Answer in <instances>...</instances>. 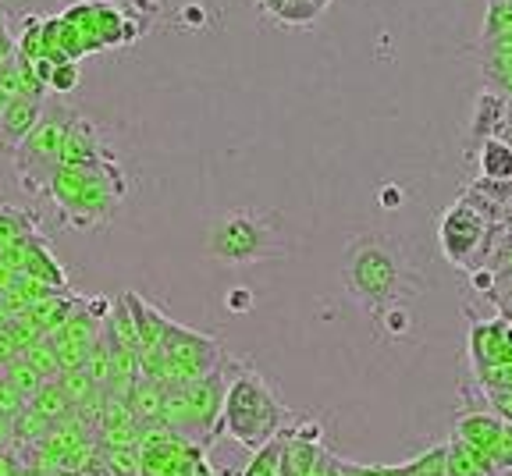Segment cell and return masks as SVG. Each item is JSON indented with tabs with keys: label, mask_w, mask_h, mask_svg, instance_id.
Instances as JSON below:
<instances>
[{
	"label": "cell",
	"mask_w": 512,
	"mask_h": 476,
	"mask_svg": "<svg viewBox=\"0 0 512 476\" xmlns=\"http://www.w3.org/2000/svg\"><path fill=\"white\" fill-rule=\"evenodd\" d=\"M100 455H104L107 476H143V466H139V448H100Z\"/></svg>",
	"instance_id": "603a6c76"
},
{
	"label": "cell",
	"mask_w": 512,
	"mask_h": 476,
	"mask_svg": "<svg viewBox=\"0 0 512 476\" xmlns=\"http://www.w3.org/2000/svg\"><path fill=\"white\" fill-rule=\"evenodd\" d=\"M79 79H82L79 61H61V64H54V72H50L47 89H50V93H57V96L75 93V89H79Z\"/></svg>",
	"instance_id": "4316f807"
},
{
	"label": "cell",
	"mask_w": 512,
	"mask_h": 476,
	"mask_svg": "<svg viewBox=\"0 0 512 476\" xmlns=\"http://www.w3.org/2000/svg\"><path fill=\"white\" fill-rule=\"evenodd\" d=\"M8 100H11V96L4 93V89H0V111H4V107H8Z\"/></svg>",
	"instance_id": "ab89813d"
},
{
	"label": "cell",
	"mask_w": 512,
	"mask_h": 476,
	"mask_svg": "<svg viewBox=\"0 0 512 476\" xmlns=\"http://www.w3.org/2000/svg\"><path fill=\"white\" fill-rule=\"evenodd\" d=\"M342 285L374 317H381L388 306H399L406 295H420L406 246L384 231H363L345 242Z\"/></svg>",
	"instance_id": "6da1fadb"
},
{
	"label": "cell",
	"mask_w": 512,
	"mask_h": 476,
	"mask_svg": "<svg viewBox=\"0 0 512 476\" xmlns=\"http://www.w3.org/2000/svg\"><path fill=\"white\" fill-rule=\"evenodd\" d=\"M18 57V50H15V36H11L8 29H0V68L8 61H15Z\"/></svg>",
	"instance_id": "836d02e7"
},
{
	"label": "cell",
	"mask_w": 512,
	"mask_h": 476,
	"mask_svg": "<svg viewBox=\"0 0 512 476\" xmlns=\"http://www.w3.org/2000/svg\"><path fill=\"white\" fill-rule=\"evenodd\" d=\"M22 278L43 281V285L57 288V292H68V274L50 253V242L43 235L25 238V263H22Z\"/></svg>",
	"instance_id": "30bf717a"
},
{
	"label": "cell",
	"mask_w": 512,
	"mask_h": 476,
	"mask_svg": "<svg viewBox=\"0 0 512 476\" xmlns=\"http://www.w3.org/2000/svg\"><path fill=\"white\" fill-rule=\"evenodd\" d=\"M331 0H256V8L264 11L271 22L292 25V29H306L328 11Z\"/></svg>",
	"instance_id": "7c38bea8"
},
{
	"label": "cell",
	"mask_w": 512,
	"mask_h": 476,
	"mask_svg": "<svg viewBox=\"0 0 512 476\" xmlns=\"http://www.w3.org/2000/svg\"><path fill=\"white\" fill-rule=\"evenodd\" d=\"M25 405H29V402H25V398L18 395V391L11 388V384L4 381V377H0V416H8V420H15V416L22 413Z\"/></svg>",
	"instance_id": "83f0119b"
},
{
	"label": "cell",
	"mask_w": 512,
	"mask_h": 476,
	"mask_svg": "<svg viewBox=\"0 0 512 476\" xmlns=\"http://www.w3.org/2000/svg\"><path fill=\"white\" fill-rule=\"evenodd\" d=\"M445 476H498V469L480 448L452 434V441H445Z\"/></svg>",
	"instance_id": "4fadbf2b"
},
{
	"label": "cell",
	"mask_w": 512,
	"mask_h": 476,
	"mask_svg": "<svg viewBox=\"0 0 512 476\" xmlns=\"http://www.w3.org/2000/svg\"><path fill=\"white\" fill-rule=\"evenodd\" d=\"M224 306H228L232 313H246L249 310V292L246 288H235V292L224 295Z\"/></svg>",
	"instance_id": "d6a6232c"
},
{
	"label": "cell",
	"mask_w": 512,
	"mask_h": 476,
	"mask_svg": "<svg viewBox=\"0 0 512 476\" xmlns=\"http://www.w3.org/2000/svg\"><path fill=\"white\" fill-rule=\"evenodd\" d=\"M281 455H285V430L274 441H267L260 452H253V459L246 462L242 476H281Z\"/></svg>",
	"instance_id": "ac0fdd59"
},
{
	"label": "cell",
	"mask_w": 512,
	"mask_h": 476,
	"mask_svg": "<svg viewBox=\"0 0 512 476\" xmlns=\"http://www.w3.org/2000/svg\"><path fill=\"white\" fill-rule=\"evenodd\" d=\"M210 260L228 267H249L285 256V224L278 210L264 207H239L221 214L210 224L207 235Z\"/></svg>",
	"instance_id": "3957f363"
},
{
	"label": "cell",
	"mask_w": 512,
	"mask_h": 476,
	"mask_svg": "<svg viewBox=\"0 0 512 476\" xmlns=\"http://www.w3.org/2000/svg\"><path fill=\"white\" fill-rule=\"evenodd\" d=\"M502 100L491 93H484L477 100V114H473V139L477 143H484V139H495V121L502 125L505 121V111H502Z\"/></svg>",
	"instance_id": "d6986e66"
},
{
	"label": "cell",
	"mask_w": 512,
	"mask_h": 476,
	"mask_svg": "<svg viewBox=\"0 0 512 476\" xmlns=\"http://www.w3.org/2000/svg\"><path fill=\"white\" fill-rule=\"evenodd\" d=\"M409 476H445V445H434L406 462Z\"/></svg>",
	"instance_id": "484cf974"
},
{
	"label": "cell",
	"mask_w": 512,
	"mask_h": 476,
	"mask_svg": "<svg viewBox=\"0 0 512 476\" xmlns=\"http://www.w3.org/2000/svg\"><path fill=\"white\" fill-rule=\"evenodd\" d=\"M384 327H388V334H406L409 331V313L402 310V306H388V310L381 313Z\"/></svg>",
	"instance_id": "f1b7e54d"
},
{
	"label": "cell",
	"mask_w": 512,
	"mask_h": 476,
	"mask_svg": "<svg viewBox=\"0 0 512 476\" xmlns=\"http://www.w3.org/2000/svg\"><path fill=\"white\" fill-rule=\"evenodd\" d=\"M338 466H342V476H381V466H367V462L338 459Z\"/></svg>",
	"instance_id": "4dcf8cb0"
},
{
	"label": "cell",
	"mask_w": 512,
	"mask_h": 476,
	"mask_svg": "<svg viewBox=\"0 0 512 476\" xmlns=\"http://www.w3.org/2000/svg\"><path fill=\"white\" fill-rule=\"evenodd\" d=\"M228 373H232V363L224 359L214 373H207L200 381L164 384V402H160L157 423L168 427L171 434H178L182 441H189V445L207 448L217 437V420H221Z\"/></svg>",
	"instance_id": "277c9868"
},
{
	"label": "cell",
	"mask_w": 512,
	"mask_h": 476,
	"mask_svg": "<svg viewBox=\"0 0 512 476\" xmlns=\"http://www.w3.org/2000/svg\"><path fill=\"white\" fill-rule=\"evenodd\" d=\"M57 388H61L64 398L72 402V409H79V405L86 402L93 391H100L82 370H61V373H57Z\"/></svg>",
	"instance_id": "cb8c5ba5"
},
{
	"label": "cell",
	"mask_w": 512,
	"mask_h": 476,
	"mask_svg": "<svg viewBox=\"0 0 512 476\" xmlns=\"http://www.w3.org/2000/svg\"><path fill=\"white\" fill-rule=\"evenodd\" d=\"M18 281H22V274H18V270H11L8 263L0 260V295L15 292V288H18Z\"/></svg>",
	"instance_id": "1f68e13d"
},
{
	"label": "cell",
	"mask_w": 512,
	"mask_h": 476,
	"mask_svg": "<svg viewBox=\"0 0 512 476\" xmlns=\"http://www.w3.org/2000/svg\"><path fill=\"white\" fill-rule=\"evenodd\" d=\"M0 377H4V381L11 384V388L18 391V395L25 398V402H29L32 395H36V391L43 388V377L36 370H32L29 363H25L22 356H15V359H8V363L0 366Z\"/></svg>",
	"instance_id": "e0dca14e"
},
{
	"label": "cell",
	"mask_w": 512,
	"mask_h": 476,
	"mask_svg": "<svg viewBox=\"0 0 512 476\" xmlns=\"http://www.w3.org/2000/svg\"><path fill=\"white\" fill-rule=\"evenodd\" d=\"M22 359L32 366V370L40 373L43 381H57V373H61V363H57V352H54V345L50 342H32L29 349L22 352Z\"/></svg>",
	"instance_id": "7402d4cb"
},
{
	"label": "cell",
	"mask_w": 512,
	"mask_h": 476,
	"mask_svg": "<svg viewBox=\"0 0 512 476\" xmlns=\"http://www.w3.org/2000/svg\"><path fill=\"white\" fill-rule=\"evenodd\" d=\"M512 36V0H491L484 18V43H498Z\"/></svg>",
	"instance_id": "44dd1931"
},
{
	"label": "cell",
	"mask_w": 512,
	"mask_h": 476,
	"mask_svg": "<svg viewBox=\"0 0 512 476\" xmlns=\"http://www.w3.org/2000/svg\"><path fill=\"white\" fill-rule=\"evenodd\" d=\"M381 196H384L381 203H384V207H388V210L399 207V203H402V189H395V185H388V189H384Z\"/></svg>",
	"instance_id": "d590c367"
},
{
	"label": "cell",
	"mask_w": 512,
	"mask_h": 476,
	"mask_svg": "<svg viewBox=\"0 0 512 476\" xmlns=\"http://www.w3.org/2000/svg\"><path fill=\"white\" fill-rule=\"evenodd\" d=\"M29 235H40V231H36V214L18 210V207H0V253L18 246V242H25Z\"/></svg>",
	"instance_id": "2e32d148"
},
{
	"label": "cell",
	"mask_w": 512,
	"mask_h": 476,
	"mask_svg": "<svg viewBox=\"0 0 512 476\" xmlns=\"http://www.w3.org/2000/svg\"><path fill=\"white\" fill-rule=\"evenodd\" d=\"M288 409L281 398L274 395L271 384L246 363H232L228 373V388H224L221 402V420H217V434H228L235 445L246 452H260L267 441L288 427Z\"/></svg>",
	"instance_id": "7a4b0ae2"
},
{
	"label": "cell",
	"mask_w": 512,
	"mask_h": 476,
	"mask_svg": "<svg viewBox=\"0 0 512 476\" xmlns=\"http://www.w3.org/2000/svg\"><path fill=\"white\" fill-rule=\"evenodd\" d=\"M0 29H8V18H4V4H0Z\"/></svg>",
	"instance_id": "60d3db41"
},
{
	"label": "cell",
	"mask_w": 512,
	"mask_h": 476,
	"mask_svg": "<svg viewBox=\"0 0 512 476\" xmlns=\"http://www.w3.org/2000/svg\"><path fill=\"white\" fill-rule=\"evenodd\" d=\"M192 476H217L214 469H210L207 455H200V459H196V466H192Z\"/></svg>",
	"instance_id": "8d00e7d4"
},
{
	"label": "cell",
	"mask_w": 512,
	"mask_h": 476,
	"mask_svg": "<svg viewBox=\"0 0 512 476\" xmlns=\"http://www.w3.org/2000/svg\"><path fill=\"white\" fill-rule=\"evenodd\" d=\"M82 373H86L89 381L96 384V388L104 391L107 381H111V349H107V338L100 334L93 345H89L86 352V363H82Z\"/></svg>",
	"instance_id": "ffe728a7"
},
{
	"label": "cell",
	"mask_w": 512,
	"mask_h": 476,
	"mask_svg": "<svg viewBox=\"0 0 512 476\" xmlns=\"http://www.w3.org/2000/svg\"><path fill=\"white\" fill-rule=\"evenodd\" d=\"M381 476H409V466L402 462V466H381Z\"/></svg>",
	"instance_id": "f35d334b"
},
{
	"label": "cell",
	"mask_w": 512,
	"mask_h": 476,
	"mask_svg": "<svg viewBox=\"0 0 512 476\" xmlns=\"http://www.w3.org/2000/svg\"><path fill=\"white\" fill-rule=\"evenodd\" d=\"M40 118H43V100H32V96H11L8 107L0 111V146L15 153L25 135L40 125Z\"/></svg>",
	"instance_id": "9c48e42d"
},
{
	"label": "cell",
	"mask_w": 512,
	"mask_h": 476,
	"mask_svg": "<svg viewBox=\"0 0 512 476\" xmlns=\"http://www.w3.org/2000/svg\"><path fill=\"white\" fill-rule=\"evenodd\" d=\"M480 175L488 182H512V143L505 139H484L480 143Z\"/></svg>",
	"instance_id": "5bb4252c"
},
{
	"label": "cell",
	"mask_w": 512,
	"mask_h": 476,
	"mask_svg": "<svg viewBox=\"0 0 512 476\" xmlns=\"http://www.w3.org/2000/svg\"><path fill=\"white\" fill-rule=\"evenodd\" d=\"M324 476H342V466H338V455H328V466H324Z\"/></svg>",
	"instance_id": "74e56055"
},
{
	"label": "cell",
	"mask_w": 512,
	"mask_h": 476,
	"mask_svg": "<svg viewBox=\"0 0 512 476\" xmlns=\"http://www.w3.org/2000/svg\"><path fill=\"white\" fill-rule=\"evenodd\" d=\"M484 235H488V221L473 207V199L452 203L438 221L441 253L448 256V263H456V267H473V263H477Z\"/></svg>",
	"instance_id": "52a82bcc"
},
{
	"label": "cell",
	"mask_w": 512,
	"mask_h": 476,
	"mask_svg": "<svg viewBox=\"0 0 512 476\" xmlns=\"http://www.w3.org/2000/svg\"><path fill=\"white\" fill-rule=\"evenodd\" d=\"M456 437L466 441V445L480 448V452L495 462L498 448H502V437H505V420H498L495 413H466L463 420L456 423Z\"/></svg>",
	"instance_id": "8fae6325"
},
{
	"label": "cell",
	"mask_w": 512,
	"mask_h": 476,
	"mask_svg": "<svg viewBox=\"0 0 512 476\" xmlns=\"http://www.w3.org/2000/svg\"><path fill=\"white\" fill-rule=\"evenodd\" d=\"M40 25H43V18H25L22 22V32L15 36V50H18L22 61H36V57H43Z\"/></svg>",
	"instance_id": "d4e9b609"
},
{
	"label": "cell",
	"mask_w": 512,
	"mask_h": 476,
	"mask_svg": "<svg viewBox=\"0 0 512 476\" xmlns=\"http://www.w3.org/2000/svg\"><path fill=\"white\" fill-rule=\"evenodd\" d=\"M68 111H43L40 125L25 135L15 150V175L22 182L25 192L40 196L47 189L50 175L61 164V150H64V132H68Z\"/></svg>",
	"instance_id": "5b68a950"
},
{
	"label": "cell",
	"mask_w": 512,
	"mask_h": 476,
	"mask_svg": "<svg viewBox=\"0 0 512 476\" xmlns=\"http://www.w3.org/2000/svg\"><path fill=\"white\" fill-rule=\"evenodd\" d=\"M29 409H36V413H40L47 423H54V427H57V423H64V420H72V416H75L72 402L64 398V391L57 388V381H43V388L29 398Z\"/></svg>",
	"instance_id": "9a60e30c"
},
{
	"label": "cell",
	"mask_w": 512,
	"mask_h": 476,
	"mask_svg": "<svg viewBox=\"0 0 512 476\" xmlns=\"http://www.w3.org/2000/svg\"><path fill=\"white\" fill-rule=\"evenodd\" d=\"M0 89H4L8 96H18V57L0 68Z\"/></svg>",
	"instance_id": "f546056e"
},
{
	"label": "cell",
	"mask_w": 512,
	"mask_h": 476,
	"mask_svg": "<svg viewBox=\"0 0 512 476\" xmlns=\"http://www.w3.org/2000/svg\"><path fill=\"white\" fill-rule=\"evenodd\" d=\"M114 160V153L107 150L104 135L89 118H75L68 121V132H64V150H61V164L68 167H82V171H93V167Z\"/></svg>",
	"instance_id": "ba28073f"
},
{
	"label": "cell",
	"mask_w": 512,
	"mask_h": 476,
	"mask_svg": "<svg viewBox=\"0 0 512 476\" xmlns=\"http://www.w3.org/2000/svg\"><path fill=\"white\" fill-rule=\"evenodd\" d=\"M160 352H164V363H168V384L200 381V377L214 373L224 363V349L217 338L189 331V327L175 324L168 317L160 324Z\"/></svg>",
	"instance_id": "8992f818"
},
{
	"label": "cell",
	"mask_w": 512,
	"mask_h": 476,
	"mask_svg": "<svg viewBox=\"0 0 512 476\" xmlns=\"http://www.w3.org/2000/svg\"><path fill=\"white\" fill-rule=\"evenodd\" d=\"M0 4H4V0H0Z\"/></svg>",
	"instance_id": "b9f144b4"
},
{
	"label": "cell",
	"mask_w": 512,
	"mask_h": 476,
	"mask_svg": "<svg viewBox=\"0 0 512 476\" xmlns=\"http://www.w3.org/2000/svg\"><path fill=\"white\" fill-rule=\"evenodd\" d=\"M11 448H15V427L8 416H0V452H11Z\"/></svg>",
	"instance_id": "e575fe53"
}]
</instances>
